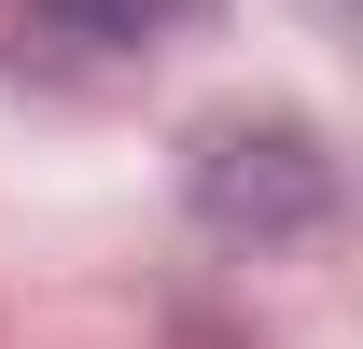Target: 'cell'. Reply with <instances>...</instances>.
Returning a JSON list of instances; mask_svg holds the SVG:
<instances>
[{
	"instance_id": "obj_1",
	"label": "cell",
	"mask_w": 363,
	"mask_h": 349,
	"mask_svg": "<svg viewBox=\"0 0 363 349\" xmlns=\"http://www.w3.org/2000/svg\"><path fill=\"white\" fill-rule=\"evenodd\" d=\"M321 210H335L321 126H294V112H224V126L196 140V223H210V238L279 252V238H308Z\"/></svg>"
},
{
	"instance_id": "obj_2",
	"label": "cell",
	"mask_w": 363,
	"mask_h": 349,
	"mask_svg": "<svg viewBox=\"0 0 363 349\" xmlns=\"http://www.w3.org/2000/svg\"><path fill=\"white\" fill-rule=\"evenodd\" d=\"M84 14H154V0H84Z\"/></svg>"
}]
</instances>
